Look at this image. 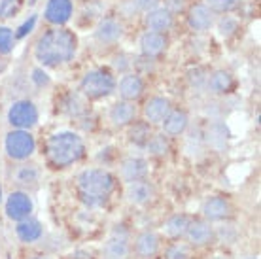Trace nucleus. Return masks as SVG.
<instances>
[{"mask_svg":"<svg viewBox=\"0 0 261 259\" xmlns=\"http://www.w3.org/2000/svg\"><path fill=\"white\" fill-rule=\"evenodd\" d=\"M78 36L68 27H47L34 42V61L42 68H61L76 59Z\"/></svg>","mask_w":261,"mask_h":259,"instance_id":"nucleus-1","label":"nucleus"},{"mask_svg":"<svg viewBox=\"0 0 261 259\" xmlns=\"http://www.w3.org/2000/svg\"><path fill=\"white\" fill-rule=\"evenodd\" d=\"M76 186H78L80 199L89 208H95L108 201V197L114 191L116 180L105 169H85L84 172H80Z\"/></svg>","mask_w":261,"mask_h":259,"instance_id":"nucleus-2","label":"nucleus"},{"mask_svg":"<svg viewBox=\"0 0 261 259\" xmlns=\"http://www.w3.org/2000/svg\"><path fill=\"white\" fill-rule=\"evenodd\" d=\"M46 151L51 165L59 167V169H66L85 156V142L78 133L61 131V133L49 136Z\"/></svg>","mask_w":261,"mask_h":259,"instance_id":"nucleus-3","label":"nucleus"},{"mask_svg":"<svg viewBox=\"0 0 261 259\" xmlns=\"http://www.w3.org/2000/svg\"><path fill=\"white\" fill-rule=\"evenodd\" d=\"M118 80L114 76V72L105 66H95L91 70H87L80 80V91L85 98L89 100H100L108 97L116 91Z\"/></svg>","mask_w":261,"mask_h":259,"instance_id":"nucleus-4","label":"nucleus"},{"mask_svg":"<svg viewBox=\"0 0 261 259\" xmlns=\"http://www.w3.org/2000/svg\"><path fill=\"white\" fill-rule=\"evenodd\" d=\"M4 148L10 159L13 161H27L36 151V140L31 135V131L25 129H12L6 135Z\"/></svg>","mask_w":261,"mask_h":259,"instance_id":"nucleus-5","label":"nucleus"},{"mask_svg":"<svg viewBox=\"0 0 261 259\" xmlns=\"http://www.w3.org/2000/svg\"><path fill=\"white\" fill-rule=\"evenodd\" d=\"M38 108L33 100L29 98H21V100H15V102L10 106L8 110V121L13 129H25L31 131L34 125L38 123Z\"/></svg>","mask_w":261,"mask_h":259,"instance_id":"nucleus-6","label":"nucleus"},{"mask_svg":"<svg viewBox=\"0 0 261 259\" xmlns=\"http://www.w3.org/2000/svg\"><path fill=\"white\" fill-rule=\"evenodd\" d=\"M216 15L204 2H195L186 10V23L190 27L191 33L195 34H206L214 29Z\"/></svg>","mask_w":261,"mask_h":259,"instance_id":"nucleus-7","label":"nucleus"},{"mask_svg":"<svg viewBox=\"0 0 261 259\" xmlns=\"http://www.w3.org/2000/svg\"><path fill=\"white\" fill-rule=\"evenodd\" d=\"M125 34V27L123 23L114 17V15H108V17H102L98 21L95 31H93V36L100 45H114L118 44L119 40L123 38Z\"/></svg>","mask_w":261,"mask_h":259,"instance_id":"nucleus-8","label":"nucleus"},{"mask_svg":"<svg viewBox=\"0 0 261 259\" xmlns=\"http://www.w3.org/2000/svg\"><path fill=\"white\" fill-rule=\"evenodd\" d=\"M74 15L72 0H47L44 6V21L49 27H66Z\"/></svg>","mask_w":261,"mask_h":259,"instance_id":"nucleus-9","label":"nucleus"},{"mask_svg":"<svg viewBox=\"0 0 261 259\" xmlns=\"http://www.w3.org/2000/svg\"><path fill=\"white\" fill-rule=\"evenodd\" d=\"M138 49L146 59H159L169 49V36L163 33L144 31L138 38Z\"/></svg>","mask_w":261,"mask_h":259,"instance_id":"nucleus-10","label":"nucleus"},{"mask_svg":"<svg viewBox=\"0 0 261 259\" xmlns=\"http://www.w3.org/2000/svg\"><path fill=\"white\" fill-rule=\"evenodd\" d=\"M174 23H176V15H172L165 6H157L144 13V27L151 33L169 34L174 29Z\"/></svg>","mask_w":261,"mask_h":259,"instance_id":"nucleus-11","label":"nucleus"},{"mask_svg":"<svg viewBox=\"0 0 261 259\" xmlns=\"http://www.w3.org/2000/svg\"><path fill=\"white\" fill-rule=\"evenodd\" d=\"M121 100H129V102H137L138 98L144 95V80L137 72H127L121 76L118 84H116Z\"/></svg>","mask_w":261,"mask_h":259,"instance_id":"nucleus-12","label":"nucleus"},{"mask_svg":"<svg viewBox=\"0 0 261 259\" xmlns=\"http://www.w3.org/2000/svg\"><path fill=\"white\" fill-rule=\"evenodd\" d=\"M33 212V201L31 197L23 191H13L6 201V214L10 220L21 221L27 220Z\"/></svg>","mask_w":261,"mask_h":259,"instance_id":"nucleus-13","label":"nucleus"},{"mask_svg":"<svg viewBox=\"0 0 261 259\" xmlns=\"http://www.w3.org/2000/svg\"><path fill=\"white\" fill-rule=\"evenodd\" d=\"M172 110V102L167 97H151L144 104V119L150 125H161Z\"/></svg>","mask_w":261,"mask_h":259,"instance_id":"nucleus-14","label":"nucleus"},{"mask_svg":"<svg viewBox=\"0 0 261 259\" xmlns=\"http://www.w3.org/2000/svg\"><path fill=\"white\" fill-rule=\"evenodd\" d=\"M155 189L150 182L142 178V180L127 182V189H125V197L130 204H137V206H144L153 199Z\"/></svg>","mask_w":261,"mask_h":259,"instance_id":"nucleus-15","label":"nucleus"},{"mask_svg":"<svg viewBox=\"0 0 261 259\" xmlns=\"http://www.w3.org/2000/svg\"><path fill=\"white\" fill-rule=\"evenodd\" d=\"M130 246L129 237L123 231H114L110 239L105 244V257L106 259H129Z\"/></svg>","mask_w":261,"mask_h":259,"instance_id":"nucleus-16","label":"nucleus"},{"mask_svg":"<svg viewBox=\"0 0 261 259\" xmlns=\"http://www.w3.org/2000/svg\"><path fill=\"white\" fill-rule=\"evenodd\" d=\"M110 121L114 127H127L137 121V106L129 100H118L110 108Z\"/></svg>","mask_w":261,"mask_h":259,"instance_id":"nucleus-17","label":"nucleus"},{"mask_svg":"<svg viewBox=\"0 0 261 259\" xmlns=\"http://www.w3.org/2000/svg\"><path fill=\"white\" fill-rule=\"evenodd\" d=\"M188 125H190V116H188V112L180 110V108H172L169 116L165 117V121L161 123V127H163L165 136L174 138V136L184 135L186 129H188Z\"/></svg>","mask_w":261,"mask_h":259,"instance_id":"nucleus-18","label":"nucleus"},{"mask_svg":"<svg viewBox=\"0 0 261 259\" xmlns=\"http://www.w3.org/2000/svg\"><path fill=\"white\" fill-rule=\"evenodd\" d=\"M206 85L214 95H225L229 91H233L235 87V76L231 70L225 68H218L206 78Z\"/></svg>","mask_w":261,"mask_h":259,"instance_id":"nucleus-19","label":"nucleus"},{"mask_svg":"<svg viewBox=\"0 0 261 259\" xmlns=\"http://www.w3.org/2000/svg\"><path fill=\"white\" fill-rule=\"evenodd\" d=\"M148 176V161L142 157H129L121 165V178L125 182L142 180Z\"/></svg>","mask_w":261,"mask_h":259,"instance_id":"nucleus-20","label":"nucleus"},{"mask_svg":"<svg viewBox=\"0 0 261 259\" xmlns=\"http://www.w3.org/2000/svg\"><path fill=\"white\" fill-rule=\"evenodd\" d=\"M229 212H231V206L223 197H210L208 201L202 204V214L210 221L223 220L229 216Z\"/></svg>","mask_w":261,"mask_h":259,"instance_id":"nucleus-21","label":"nucleus"},{"mask_svg":"<svg viewBox=\"0 0 261 259\" xmlns=\"http://www.w3.org/2000/svg\"><path fill=\"white\" fill-rule=\"evenodd\" d=\"M188 239H190L191 244H195V246H204V244H208L214 233H212V227L206 223V221H190V227H188Z\"/></svg>","mask_w":261,"mask_h":259,"instance_id":"nucleus-22","label":"nucleus"},{"mask_svg":"<svg viewBox=\"0 0 261 259\" xmlns=\"http://www.w3.org/2000/svg\"><path fill=\"white\" fill-rule=\"evenodd\" d=\"M135 250H137L138 255H140V257H144V259L153 257V255L157 253V250H159V239H157V235L150 233V231L142 233L137 239Z\"/></svg>","mask_w":261,"mask_h":259,"instance_id":"nucleus-23","label":"nucleus"},{"mask_svg":"<svg viewBox=\"0 0 261 259\" xmlns=\"http://www.w3.org/2000/svg\"><path fill=\"white\" fill-rule=\"evenodd\" d=\"M214 29L218 31V34H220L222 38L229 40V38H233V36L241 31V21L237 19L233 13H225V15L216 17Z\"/></svg>","mask_w":261,"mask_h":259,"instance_id":"nucleus-24","label":"nucleus"},{"mask_svg":"<svg viewBox=\"0 0 261 259\" xmlns=\"http://www.w3.org/2000/svg\"><path fill=\"white\" fill-rule=\"evenodd\" d=\"M15 233L23 242H34V240H38L42 237V225H40V221L27 218V220H21L17 223Z\"/></svg>","mask_w":261,"mask_h":259,"instance_id":"nucleus-25","label":"nucleus"},{"mask_svg":"<svg viewBox=\"0 0 261 259\" xmlns=\"http://www.w3.org/2000/svg\"><path fill=\"white\" fill-rule=\"evenodd\" d=\"M188 227H190V218L188 216H172L169 220L163 223V231L167 237L170 239H178V237H184L186 231H188Z\"/></svg>","mask_w":261,"mask_h":259,"instance_id":"nucleus-26","label":"nucleus"},{"mask_svg":"<svg viewBox=\"0 0 261 259\" xmlns=\"http://www.w3.org/2000/svg\"><path fill=\"white\" fill-rule=\"evenodd\" d=\"M17 38H15V31L12 27L0 25V57H8L12 55L15 49Z\"/></svg>","mask_w":261,"mask_h":259,"instance_id":"nucleus-27","label":"nucleus"},{"mask_svg":"<svg viewBox=\"0 0 261 259\" xmlns=\"http://www.w3.org/2000/svg\"><path fill=\"white\" fill-rule=\"evenodd\" d=\"M40 178V170L36 165H19L17 169L13 170V180L17 182V184H34V182H38Z\"/></svg>","mask_w":261,"mask_h":259,"instance_id":"nucleus-28","label":"nucleus"},{"mask_svg":"<svg viewBox=\"0 0 261 259\" xmlns=\"http://www.w3.org/2000/svg\"><path fill=\"white\" fill-rule=\"evenodd\" d=\"M204 4L216 13V15H225L233 13L241 8L242 0H204Z\"/></svg>","mask_w":261,"mask_h":259,"instance_id":"nucleus-29","label":"nucleus"},{"mask_svg":"<svg viewBox=\"0 0 261 259\" xmlns=\"http://www.w3.org/2000/svg\"><path fill=\"white\" fill-rule=\"evenodd\" d=\"M151 135H153V133H151V125L146 123V121H142V123H137V121H135V125H133L129 131V138L135 144H140V146H144V144L148 142Z\"/></svg>","mask_w":261,"mask_h":259,"instance_id":"nucleus-30","label":"nucleus"},{"mask_svg":"<svg viewBox=\"0 0 261 259\" xmlns=\"http://www.w3.org/2000/svg\"><path fill=\"white\" fill-rule=\"evenodd\" d=\"M167 138H169V136H165V135H151L150 140L144 144L146 149H148V153H150V156H165V153L169 151Z\"/></svg>","mask_w":261,"mask_h":259,"instance_id":"nucleus-31","label":"nucleus"},{"mask_svg":"<svg viewBox=\"0 0 261 259\" xmlns=\"http://www.w3.org/2000/svg\"><path fill=\"white\" fill-rule=\"evenodd\" d=\"M23 8V0H0V21L15 17Z\"/></svg>","mask_w":261,"mask_h":259,"instance_id":"nucleus-32","label":"nucleus"},{"mask_svg":"<svg viewBox=\"0 0 261 259\" xmlns=\"http://www.w3.org/2000/svg\"><path fill=\"white\" fill-rule=\"evenodd\" d=\"M161 2H163L161 6L167 8L172 15H178L188 10V0H161Z\"/></svg>","mask_w":261,"mask_h":259,"instance_id":"nucleus-33","label":"nucleus"},{"mask_svg":"<svg viewBox=\"0 0 261 259\" xmlns=\"http://www.w3.org/2000/svg\"><path fill=\"white\" fill-rule=\"evenodd\" d=\"M190 257V252H188V246L184 244H174L167 250V259H188Z\"/></svg>","mask_w":261,"mask_h":259,"instance_id":"nucleus-34","label":"nucleus"},{"mask_svg":"<svg viewBox=\"0 0 261 259\" xmlns=\"http://www.w3.org/2000/svg\"><path fill=\"white\" fill-rule=\"evenodd\" d=\"M133 6H135L137 12L146 13L150 12V10H153V8L161 6V0H133Z\"/></svg>","mask_w":261,"mask_h":259,"instance_id":"nucleus-35","label":"nucleus"},{"mask_svg":"<svg viewBox=\"0 0 261 259\" xmlns=\"http://www.w3.org/2000/svg\"><path fill=\"white\" fill-rule=\"evenodd\" d=\"M36 19H38L36 15H31V17H29V19H27L25 23H23V25H21L19 29L15 31V38H17V40L25 38L27 34H29L31 31H33V27L36 25Z\"/></svg>","mask_w":261,"mask_h":259,"instance_id":"nucleus-36","label":"nucleus"},{"mask_svg":"<svg viewBox=\"0 0 261 259\" xmlns=\"http://www.w3.org/2000/svg\"><path fill=\"white\" fill-rule=\"evenodd\" d=\"M33 80L38 85H44V84H47V82H49V78H47V74L44 72V68H42V66H40V68H34V70H33Z\"/></svg>","mask_w":261,"mask_h":259,"instance_id":"nucleus-37","label":"nucleus"},{"mask_svg":"<svg viewBox=\"0 0 261 259\" xmlns=\"http://www.w3.org/2000/svg\"><path fill=\"white\" fill-rule=\"evenodd\" d=\"M33 259H47V257H33Z\"/></svg>","mask_w":261,"mask_h":259,"instance_id":"nucleus-38","label":"nucleus"},{"mask_svg":"<svg viewBox=\"0 0 261 259\" xmlns=\"http://www.w3.org/2000/svg\"><path fill=\"white\" fill-rule=\"evenodd\" d=\"M246 259H257V257H246Z\"/></svg>","mask_w":261,"mask_h":259,"instance_id":"nucleus-39","label":"nucleus"}]
</instances>
